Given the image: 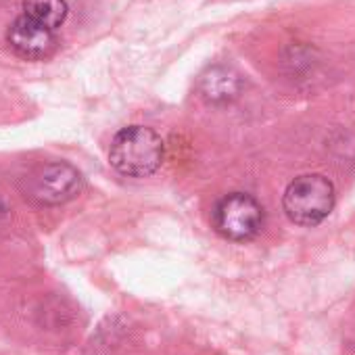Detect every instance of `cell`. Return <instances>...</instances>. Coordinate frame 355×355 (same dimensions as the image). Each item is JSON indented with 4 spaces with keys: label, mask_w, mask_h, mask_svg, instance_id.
<instances>
[{
    "label": "cell",
    "mask_w": 355,
    "mask_h": 355,
    "mask_svg": "<svg viewBox=\"0 0 355 355\" xmlns=\"http://www.w3.org/2000/svg\"><path fill=\"white\" fill-rule=\"evenodd\" d=\"M3 216H5V205H3V201H0V220H3Z\"/></svg>",
    "instance_id": "ba28073f"
},
{
    "label": "cell",
    "mask_w": 355,
    "mask_h": 355,
    "mask_svg": "<svg viewBox=\"0 0 355 355\" xmlns=\"http://www.w3.org/2000/svg\"><path fill=\"white\" fill-rule=\"evenodd\" d=\"M165 157L161 136L144 125H130L115 134L109 161L111 165L130 178H146L155 173Z\"/></svg>",
    "instance_id": "6da1fadb"
},
{
    "label": "cell",
    "mask_w": 355,
    "mask_h": 355,
    "mask_svg": "<svg viewBox=\"0 0 355 355\" xmlns=\"http://www.w3.org/2000/svg\"><path fill=\"white\" fill-rule=\"evenodd\" d=\"M7 40L11 49L24 59H46L57 49L55 32L21 15L9 28Z\"/></svg>",
    "instance_id": "5b68a950"
},
{
    "label": "cell",
    "mask_w": 355,
    "mask_h": 355,
    "mask_svg": "<svg viewBox=\"0 0 355 355\" xmlns=\"http://www.w3.org/2000/svg\"><path fill=\"white\" fill-rule=\"evenodd\" d=\"M263 226V207L245 193L226 195L214 209V228L228 241L245 243L255 239Z\"/></svg>",
    "instance_id": "3957f363"
},
{
    "label": "cell",
    "mask_w": 355,
    "mask_h": 355,
    "mask_svg": "<svg viewBox=\"0 0 355 355\" xmlns=\"http://www.w3.org/2000/svg\"><path fill=\"white\" fill-rule=\"evenodd\" d=\"M334 184L322 173L299 175L286 187L282 197L284 214L293 224L315 226L324 222L334 209Z\"/></svg>",
    "instance_id": "7a4b0ae2"
},
{
    "label": "cell",
    "mask_w": 355,
    "mask_h": 355,
    "mask_svg": "<svg viewBox=\"0 0 355 355\" xmlns=\"http://www.w3.org/2000/svg\"><path fill=\"white\" fill-rule=\"evenodd\" d=\"M67 11L65 0H24V15L53 32L63 26Z\"/></svg>",
    "instance_id": "52a82bcc"
},
{
    "label": "cell",
    "mask_w": 355,
    "mask_h": 355,
    "mask_svg": "<svg viewBox=\"0 0 355 355\" xmlns=\"http://www.w3.org/2000/svg\"><path fill=\"white\" fill-rule=\"evenodd\" d=\"M82 173L69 163H49L30 180V197L40 205H61L82 191Z\"/></svg>",
    "instance_id": "277c9868"
},
{
    "label": "cell",
    "mask_w": 355,
    "mask_h": 355,
    "mask_svg": "<svg viewBox=\"0 0 355 355\" xmlns=\"http://www.w3.org/2000/svg\"><path fill=\"white\" fill-rule=\"evenodd\" d=\"M199 88L207 101L224 103V101H232L239 94L241 80L228 67H211V69H207V73L201 76Z\"/></svg>",
    "instance_id": "8992f818"
}]
</instances>
